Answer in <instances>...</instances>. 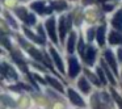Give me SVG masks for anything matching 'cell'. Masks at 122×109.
Wrapping results in <instances>:
<instances>
[{
	"label": "cell",
	"instance_id": "obj_1",
	"mask_svg": "<svg viewBox=\"0 0 122 109\" xmlns=\"http://www.w3.org/2000/svg\"><path fill=\"white\" fill-rule=\"evenodd\" d=\"M67 93H68L70 101H71V103L74 104V105L80 106V108H84V106H85V101L83 100V99H81V96H80L79 93L76 92V91H74L72 88H68Z\"/></svg>",
	"mask_w": 122,
	"mask_h": 109
},
{
	"label": "cell",
	"instance_id": "obj_2",
	"mask_svg": "<svg viewBox=\"0 0 122 109\" xmlns=\"http://www.w3.org/2000/svg\"><path fill=\"white\" fill-rule=\"evenodd\" d=\"M45 25H46V30L49 33V37L51 38V41L54 43H56L58 42V38H56V28H55V20H54V17H50L46 21Z\"/></svg>",
	"mask_w": 122,
	"mask_h": 109
},
{
	"label": "cell",
	"instance_id": "obj_3",
	"mask_svg": "<svg viewBox=\"0 0 122 109\" xmlns=\"http://www.w3.org/2000/svg\"><path fill=\"white\" fill-rule=\"evenodd\" d=\"M80 72V66L79 62L75 57H71L68 61V76L70 78H75L77 76V74Z\"/></svg>",
	"mask_w": 122,
	"mask_h": 109
},
{
	"label": "cell",
	"instance_id": "obj_4",
	"mask_svg": "<svg viewBox=\"0 0 122 109\" xmlns=\"http://www.w3.org/2000/svg\"><path fill=\"white\" fill-rule=\"evenodd\" d=\"M77 87H79V89L81 91L84 95H88V93L91 92V84L88 83V79L85 76L80 78V79L77 80Z\"/></svg>",
	"mask_w": 122,
	"mask_h": 109
},
{
	"label": "cell",
	"instance_id": "obj_5",
	"mask_svg": "<svg viewBox=\"0 0 122 109\" xmlns=\"http://www.w3.org/2000/svg\"><path fill=\"white\" fill-rule=\"evenodd\" d=\"M104 57H105V61L108 62L109 64H110L112 70H113V71L117 74V71H118V67H117V62H116V58H114L113 53H112L110 50H106L105 54H104Z\"/></svg>",
	"mask_w": 122,
	"mask_h": 109
},
{
	"label": "cell",
	"instance_id": "obj_6",
	"mask_svg": "<svg viewBox=\"0 0 122 109\" xmlns=\"http://www.w3.org/2000/svg\"><path fill=\"white\" fill-rule=\"evenodd\" d=\"M50 54H51V57H53V59H54V62H55V64H56V67H58V70H59L61 72H64L63 62H62V59H61V55L56 53V50L51 47V49H50Z\"/></svg>",
	"mask_w": 122,
	"mask_h": 109
},
{
	"label": "cell",
	"instance_id": "obj_7",
	"mask_svg": "<svg viewBox=\"0 0 122 109\" xmlns=\"http://www.w3.org/2000/svg\"><path fill=\"white\" fill-rule=\"evenodd\" d=\"M84 59L88 64H93V62H95V59H96V49L92 47V46H89V47L87 49V51H85V54H84Z\"/></svg>",
	"mask_w": 122,
	"mask_h": 109
},
{
	"label": "cell",
	"instance_id": "obj_8",
	"mask_svg": "<svg viewBox=\"0 0 122 109\" xmlns=\"http://www.w3.org/2000/svg\"><path fill=\"white\" fill-rule=\"evenodd\" d=\"M112 24H113V26L116 28V29L122 30V9H119V11L116 13L114 19L112 20Z\"/></svg>",
	"mask_w": 122,
	"mask_h": 109
},
{
	"label": "cell",
	"instance_id": "obj_9",
	"mask_svg": "<svg viewBox=\"0 0 122 109\" xmlns=\"http://www.w3.org/2000/svg\"><path fill=\"white\" fill-rule=\"evenodd\" d=\"M66 26V19L64 17H61V20H59V37H61V41L63 42L64 37H66V30H67Z\"/></svg>",
	"mask_w": 122,
	"mask_h": 109
},
{
	"label": "cell",
	"instance_id": "obj_10",
	"mask_svg": "<svg viewBox=\"0 0 122 109\" xmlns=\"http://www.w3.org/2000/svg\"><path fill=\"white\" fill-rule=\"evenodd\" d=\"M46 82H47L53 88H55L56 91H59V92H63V85H62L56 79H54V78H51V76H46Z\"/></svg>",
	"mask_w": 122,
	"mask_h": 109
},
{
	"label": "cell",
	"instance_id": "obj_11",
	"mask_svg": "<svg viewBox=\"0 0 122 109\" xmlns=\"http://www.w3.org/2000/svg\"><path fill=\"white\" fill-rule=\"evenodd\" d=\"M76 33H71L70 34V38H68V43H67V50L68 53H74L75 50V45H76Z\"/></svg>",
	"mask_w": 122,
	"mask_h": 109
},
{
	"label": "cell",
	"instance_id": "obj_12",
	"mask_svg": "<svg viewBox=\"0 0 122 109\" xmlns=\"http://www.w3.org/2000/svg\"><path fill=\"white\" fill-rule=\"evenodd\" d=\"M109 42H110L112 45H119V43H122V36L119 34V33L112 32L110 34H109Z\"/></svg>",
	"mask_w": 122,
	"mask_h": 109
},
{
	"label": "cell",
	"instance_id": "obj_13",
	"mask_svg": "<svg viewBox=\"0 0 122 109\" xmlns=\"http://www.w3.org/2000/svg\"><path fill=\"white\" fill-rule=\"evenodd\" d=\"M97 42L101 46L105 43V26H100L97 29Z\"/></svg>",
	"mask_w": 122,
	"mask_h": 109
},
{
	"label": "cell",
	"instance_id": "obj_14",
	"mask_svg": "<svg viewBox=\"0 0 122 109\" xmlns=\"http://www.w3.org/2000/svg\"><path fill=\"white\" fill-rule=\"evenodd\" d=\"M24 32H25V34H26L28 37L30 38V40H33V41H34V42H37V43H42V45L45 43V40H43V38H38L37 36H36L34 33H32L29 29H26V28H25V29H24Z\"/></svg>",
	"mask_w": 122,
	"mask_h": 109
},
{
	"label": "cell",
	"instance_id": "obj_15",
	"mask_svg": "<svg viewBox=\"0 0 122 109\" xmlns=\"http://www.w3.org/2000/svg\"><path fill=\"white\" fill-rule=\"evenodd\" d=\"M32 8L34 9V11H37L38 13H43V12H46L45 3H43V1H37V3H33L32 4Z\"/></svg>",
	"mask_w": 122,
	"mask_h": 109
},
{
	"label": "cell",
	"instance_id": "obj_16",
	"mask_svg": "<svg viewBox=\"0 0 122 109\" xmlns=\"http://www.w3.org/2000/svg\"><path fill=\"white\" fill-rule=\"evenodd\" d=\"M101 67L104 68V71H105V74H106V76H108V79H109V82L112 83V84H116V80H114V78H113V75L110 74V71L108 70V66L105 64V61H101Z\"/></svg>",
	"mask_w": 122,
	"mask_h": 109
},
{
	"label": "cell",
	"instance_id": "obj_17",
	"mask_svg": "<svg viewBox=\"0 0 122 109\" xmlns=\"http://www.w3.org/2000/svg\"><path fill=\"white\" fill-rule=\"evenodd\" d=\"M53 8L58 9V11H62V9L67 8V4H66V1H63V0H56V1H53Z\"/></svg>",
	"mask_w": 122,
	"mask_h": 109
},
{
	"label": "cell",
	"instance_id": "obj_18",
	"mask_svg": "<svg viewBox=\"0 0 122 109\" xmlns=\"http://www.w3.org/2000/svg\"><path fill=\"white\" fill-rule=\"evenodd\" d=\"M29 53L32 54V55L36 59H37V61H41V62H43V57H42V54H41L40 51H37L36 49H30V50H29Z\"/></svg>",
	"mask_w": 122,
	"mask_h": 109
},
{
	"label": "cell",
	"instance_id": "obj_19",
	"mask_svg": "<svg viewBox=\"0 0 122 109\" xmlns=\"http://www.w3.org/2000/svg\"><path fill=\"white\" fill-rule=\"evenodd\" d=\"M112 95H113V99H114V101H116V103L118 104L119 109H122V97H121V96H119L117 92H114L113 89H112Z\"/></svg>",
	"mask_w": 122,
	"mask_h": 109
},
{
	"label": "cell",
	"instance_id": "obj_20",
	"mask_svg": "<svg viewBox=\"0 0 122 109\" xmlns=\"http://www.w3.org/2000/svg\"><path fill=\"white\" fill-rule=\"evenodd\" d=\"M97 75H98V78H100V82L105 84V83H106V78H105V75H104L102 67H98V68H97Z\"/></svg>",
	"mask_w": 122,
	"mask_h": 109
},
{
	"label": "cell",
	"instance_id": "obj_21",
	"mask_svg": "<svg viewBox=\"0 0 122 109\" xmlns=\"http://www.w3.org/2000/svg\"><path fill=\"white\" fill-rule=\"evenodd\" d=\"M16 13L19 15V17H20V19L26 20L28 15H26V12H25V9H24V8H17V9H16Z\"/></svg>",
	"mask_w": 122,
	"mask_h": 109
},
{
	"label": "cell",
	"instance_id": "obj_22",
	"mask_svg": "<svg viewBox=\"0 0 122 109\" xmlns=\"http://www.w3.org/2000/svg\"><path fill=\"white\" fill-rule=\"evenodd\" d=\"M26 22H28L29 25L36 24V17H34V15H28V17H26Z\"/></svg>",
	"mask_w": 122,
	"mask_h": 109
},
{
	"label": "cell",
	"instance_id": "obj_23",
	"mask_svg": "<svg viewBox=\"0 0 122 109\" xmlns=\"http://www.w3.org/2000/svg\"><path fill=\"white\" fill-rule=\"evenodd\" d=\"M93 32H95L93 29H89V30H88V40H89V41L93 40Z\"/></svg>",
	"mask_w": 122,
	"mask_h": 109
},
{
	"label": "cell",
	"instance_id": "obj_24",
	"mask_svg": "<svg viewBox=\"0 0 122 109\" xmlns=\"http://www.w3.org/2000/svg\"><path fill=\"white\" fill-rule=\"evenodd\" d=\"M8 21H9V24H11L13 28H17V24L13 21V19H12V17H9V16H8Z\"/></svg>",
	"mask_w": 122,
	"mask_h": 109
},
{
	"label": "cell",
	"instance_id": "obj_25",
	"mask_svg": "<svg viewBox=\"0 0 122 109\" xmlns=\"http://www.w3.org/2000/svg\"><path fill=\"white\" fill-rule=\"evenodd\" d=\"M113 9V5H110V4H105L104 5V11H112Z\"/></svg>",
	"mask_w": 122,
	"mask_h": 109
},
{
	"label": "cell",
	"instance_id": "obj_26",
	"mask_svg": "<svg viewBox=\"0 0 122 109\" xmlns=\"http://www.w3.org/2000/svg\"><path fill=\"white\" fill-rule=\"evenodd\" d=\"M118 61L122 62V49H119V50H118Z\"/></svg>",
	"mask_w": 122,
	"mask_h": 109
},
{
	"label": "cell",
	"instance_id": "obj_27",
	"mask_svg": "<svg viewBox=\"0 0 122 109\" xmlns=\"http://www.w3.org/2000/svg\"><path fill=\"white\" fill-rule=\"evenodd\" d=\"M89 1H92V0H84V3H89Z\"/></svg>",
	"mask_w": 122,
	"mask_h": 109
},
{
	"label": "cell",
	"instance_id": "obj_28",
	"mask_svg": "<svg viewBox=\"0 0 122 109\" xmlns=\"http://www.w3.org/2000/svg\"><path fill=\"white\" fill-rule=\"evenodd\" d=\"M100 1H105V0H100Z\"/></svg>",
	"mask_w": 122,
	"mask_h": 109
}]
</instances>
